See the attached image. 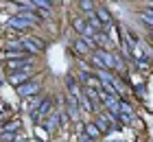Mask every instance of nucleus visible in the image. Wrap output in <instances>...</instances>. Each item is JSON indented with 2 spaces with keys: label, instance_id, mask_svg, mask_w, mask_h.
<instances>
[{
  "label": "nucleus",
  "instance_id": "nucleus-16",
  "mask_svg": "<svg viewBox=\"0 0 153 142\" xmlns=\"http://www.w3.org/2000/svg\"><path fill=\"white\" fill-rule=\"evenodd\" d=\"M147 88H144V85H138L136 88V94H138V98H147V92H144Z\"/></svg>",
  "mask_w": 153,
  "mask_h": 142
},
{
  "label": "nucleus",
  "instance_id": "nucleus-3",
  "mask_svg": "<svg viewBox=\"0 0 153 142\" xmlns=\"http://www.w3.org/2000/svg\"><path fill=\"white\" fill-rule=\"evenodd\" d=\"M33 70H35V68H24V70H16V72H11L9 74V83L13 85V88L26 83L29 79H33Z\"/></svg>",
  "mask_w": 153,
  "mask_h": 142
},
{
  "label": "nucleus",
  "instance_id": "nucleus-6",
  "mask_svg": "<svg viewBox=\"0 0 153 142\" xmlns=\"http://www.w3.org/2000/svg\"><path fill=\"white\" fill-rule=\"evenodd\" d=\"M59 120H61L59 112H53V114H48V116H46V120H44V127H46V131H48V133H55V131H57V127H59Z\"/></svg>",
  "mask_w": 153,
  "mask_h": 142
},
{
  "label": "nucleus",
  "instance_id": "nucleus-14",
  "mask_svg": "<svg viewBox=\"0 0 153 142\" xmlns=\"http://www.w3.org/2000/svg\"><path fill=\"white\" fill-rule=\"evenodd\" d=\"M20 125H22L20 120H9V123L2 127V131H4V133H16V131L20 129Z\"/></svg>",
  "mask_w": 153,
  "mask_h": 142
},
{
  "label": "nucleus",
  "instance_id": "nucleus-8",
  "mask_svg": "<svg viewBox=\"0 0 153 142\" xmlns=\"http://www.w3.org/2000/svg\"><path fill=\"white\" fill-rule=\"evenodd\" d=\"M96 16H99V20L103 22V26H105V28H109V26L114 24V20H112V13H109V11L105 9V7H96Z\"/></svg>",
  "mask_w": 153,
  "mask_h": 142
},
{
  "label": "nucleus",
  "instance_id": "nucleus-10",
  "mask_svg": "<svg viewBox=\"0 0 153 142\" xmlns=\"http://www.w3.org/2000/svg\"><path fill=\"white\" fill-rule=\"evenodd\" d=\"M79 11L83 13V16H88V13H94L96 11V4H94V0H79Z\"/></svg>",
  "mask_w": 153,
  "mask_h": 142
},
{
  "label": "nucleus",
  "instance_id": "nucleus-13",
  "mask_svg": "<svg viewBox=\"0 0 153 142\" xmlns=\"http://www.w3.org/2000/svg\"><path fill=\"white\" fill-rule=\"evenodd\" d=\"M4 51H24L22 37H20V39H9V42H4Z\"/></svg>",
  "mask_w": 153,
  "mask_h": 142
},
{
  "label": "nucleus",
  "instance_id": "nucleus-11",
  "mask_svg": "<svg viewBox=\"0 0 153 142\" xmlns=\"http://www.w3.org/2000/svg\"><path fill=\"white\" fill-rule=\"evenodd\" d=\"M85 20H88V24L94 28V31H105V26H103V22L99 20V16H96V11L94 13H88L85 16Z\"/></svg>",
  "mask_w": 153,
  "mask_h": 142
},
{
  "label": "nucleus",
  "instance_id": "nucleus-18",
  "mask_svg": "<svg viewBox=\"0 0 153 142\" xmlns=\"http://www.w3.org/2000/svg\"><path fill=\"white\" fill-rule=\"evenodd\" d=\"M79 140H81V142H94L92 138H90V136H88V133H83V136H81Z\"/></svg>",
  "mask_w": 153,
  "mask_h": 142
},
{
  "label": "nucleus",
  "instance_id": "nucleus-12",
  "mask_svg": "<svg viewBox=\"0 0 153 142\" xmlns=\"http://www.w3.org/2000/svg\"><path fill=\"white\" fill-rule=\"evenodd\" d=\"M22 42H24V51L26 53H31V55H39L42 51L37 48V44L31 39V35H26V37H22Z\"/></svg>",
  "mask_w": 153,
  "mask_h": 142
},
{
  "label": "nucleus",
  "instance_id": "nucleus-4",
  "mask_svg": "<svg viewBox=\"0 0 153 142\" xmlns=\"http://www.w3.org/2000/svg\"><path fill=\"white\" fill-rule=\"evenodd\" d=\"M72 48H74V53L79 55L81 59H90V55L94 53V51H92V46H90L88 42H85V37H81V35L72 42Z\"/></svg>",
  "mask_w": 153,
  "mask_h": 142
},
{
  "label": "nucleus",
  "instance_id": "nucleus-17",
  "mask_svg": "<svg viewBox=\"0 0 153 142\" xmlns=\"http://www.w3.org/2000/svg\"><path fill=\"white\" fill-rule=\"evenodd\" d=\"M7 116H9V109H7L4 114L0 112V127H4V120H7Z\"/></svg>",
  "mask_w": 153,
  "mask_h": 142
},
{
  "label": "nucleus",
  "instance_id": "nucleus-1",
  "mask_svg": "<svg viewBox=\"0 0 153 142\" xmlns=\"http://www.w3.org/2000/svg\"><path fill=\"white\" fill-rule=\"evenodd\" d=\"M48 114H53V98L51 96H46V98H42V103L37 105V109H33L31 112V118H33V123H44V118L48 116Z\"/></svg>",
  "mask_w": 153,
  "mask_h": 142
},
{
  "label": "nucleus",
  "instance_id": "nucleus-5",
  "mask_svg": "<svg viewBox=\"0 0 153 142\" xmlns=\"http://www.w3.org/2000/svg\"><path fill=\"white\" fill-rule=\"evenodd\" d=\"M33 26L35 24H31L29 20H24L22 16H11L9 18V28H16L20 33H29V31H33Z\"/></svg>",
  "mask_w": 153,
  "mask_h": 142
},
{
  "label": "nucleus",
  "instance_id": "nucleus-7",
  "mask_svg": "<svg viewBox=\"0 0 153 142\" xmlns=\"http://www.w3.org/2000/svg\"><path fill=\"white\" fill-rule=\"evenodd\" d=\"M72 28L79 35H85V31H88V20H85V16H72Z\"/></svg>",
  "mask_w": 153,
  "mask_h": 142
},
{
  "label": "nucleus",
  "instance_id": "nucleus-2",
  "mask_svg": "<svg viewBox=\"0 0 153 142\" xmlns=\"http://www.w3.org/2000/svg\"><path fill=\"white\" fill-rule=\"evenodd\" d=\"M16 92H18V96H20V98L37 96V92H39V81H37V79H29L26 83L18 85V88H16Z\"/></svg>",
  "mask_w": 153,
  "mask_h": 142
},
{
  "label": "nucleus",
  "instance_id": "nucleus-15",
  "mask_svg": "<svg viewBox=\"0 0 153 142\" xmlns=\"http://www.w3.org/2000/svg\"><path fill=\"white\" fill-rule=\"evenodd\" d=\"M11 142H26V138L22 136V133L16 131V133H11Z\"/></svg>",
  "mask_w": 153,
  "mask_h": 142
},
{
  "label": "nucleus",
  "instance_id": "nucleus-9",
  "mask_svg": "<svg viewBox=\"0 0 153 142\" xmlns=\"http://www.w3.org/2000/svg\"><path fill=\"white\" fill-rule=\"evenodd\" d=\"M83 133H88V136L92 138V140H96V138H101V136H103V131L99 129V127H96L94 120H92V123H85V127H83Z\"/></svg>",
  "mask_w": 153,
  "mask_h": 142
}]
</instances>
